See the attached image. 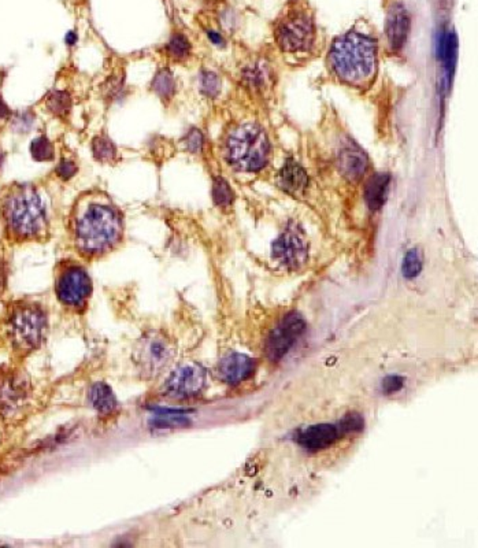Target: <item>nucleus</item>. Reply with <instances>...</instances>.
<instances>
[{
	"label": "nucleus",
	"instance_id": "1",
	"mask_svg": "<svg viewBox=\"0 0 478 548\" xmlns=\"http://www.w3.org/2000/svg\"><path fill=\"white\" fill-rule=\"evenodd\" d=\"M47 335L49 316L39 303L13 301L0 317V342L17 358H25L42 349Z\"/></svg>",
	"mask_w": 478,
	"mask_h": 548
},
{
	"label": "nucleus",
	"instance_id": "2",
	"mask_svg": "<svg viewBox=\"0 0 478 548\" xmlns=\"http://www.w3.org/2000/svg\"><path fill=\"white\" fill-rule=\"evenodd\" d=\"M327 61L341 82L363 88L377 75V42L359 32H348L333 42Z\"/></svg>",
	"mask_w": 478,
	"mask_h": 548
},
{
	"label": "nucleus",
	"instance_id": "3",
	"mask_svg": "<svg viewBox=\"0 0 478 548\" xmlns=\"http://www.w3.org/2000/svg\"><path fill=\"white\" fill-rule=\"evenodd\" d=\"M0 214L10 237L34 240L47 229V211L39 192L27 184L13 185L0 203Z\"/></svg>",
	"mask_w": 478,
	"mask_h": 548
},
{
	"label": "nucleus",
	"instance_id": "4",
	"mask_svg": "<svg viewBox=\"0 0 478 548\" xmlns=\"http://www.w3.org/2000/svg\"><path fill=\"white\" fill-rule=\"evenodd\" d=\"M122 230V218L115 208L108 204H91L77 218V249L85 256H101L117 247Z\"/></svg>",
	"mask_w": 478,
	"mask_h": 548
},
{
	"label": "nucleus",
	"instance_id": "5",
	"mask_svg": "<svg viewBox=\"0 0 478 548\" xmlns=\"http://www.w3.org/2000/svg\"><path fill=\"white\" fill-rule=\"evenodd\" d=\"M36 388L30 375L20 366L0 368V423L23 424L36 407Z\"/></svg>",
	"mask_w": 478,
	"mask_h": 548
},
{
	"label": "nucleus",
	"instance_id": "6",
	"mask_svg": "<svg viewBox=\"0 0 478 548\" xmlns=\"http://www.w3.org/2000/svg\"><path fill=\"white\" fill-rule=\"evenodd\" d=\"M269 155L270 143L259 125H240L227 136L225 156L229 165L239 172L253 173L263 169Z\"/></svg>",
	"mask_w": 478,
	"mask_h": 548
},
{
	"label": "nucleus",
	"instance_id": "7",
	"mask_svg": "<svg viewBox=\"0 0 478 548\" xmlns=\"http://www.w3.org/2000/svg\"><path fill=\"white\" fill-rule=\"evenodd\" d=\"M175 349L170 340L161 332L143 333L132 349V362L143 380H153L170 365Z\"/></svg>",
	"mask_w": 478,
	"mask_h": 548
},
{
	"label": "nucleus",
	"instance_id": "8",
	"mask_svg": "<svg viewBox=\"0 0 478 548\" xmlns=\"http://www.w3.org/2000/svg\"><path fill=\"white\" fill-rule=\"evenodd\" d=\"M278 47L288 54L311 50L315 42V25L313 15L306 7L294 6L278 20L276 25Z\"/></svg>",
	"mask_w": 478,
	"mask_h": 548
},
{
	"label": "nucleus",
	"instance_id": "9",
	"mask_svg": "<svg viewBox=\"0 0 478 548\" xmlns=\"http://www.w3.org/2000/svg\"><path fill=\"white\" fill-rule=\"evenodd\" d=\"M55 295L62 307L84 313L92 297V280L80 265H63L56 274Z\"/></svg>",
	"mask_w": 478,
	"mask_h": 548
},
{
	"label": "nucleus",
	"instance_id": "10",
	"mask_svg": "<svg viewBox=\"0 0 478 548\" xmlns=\"http://www.w3.org/2000/svg\"><path fill=\"white\" fill-rule=\"evenodd\" d=\"M207 381L206 370L198 363H185L176 368L165 381L163 394L169 398H195L203 392Z\"/></svg>",
	"mask_w": 478,
	"mask_h": 548
},
{
	"label": "nucleus",
	"instance_id": "11",
	"mask_svg": "<svg viewBox=\"0 0 478 548\" xmlns=\"http://www.w3.org/2000/svg\"><path fill=\"white\" fill-rule=\"evenodd\" d=\"M273 258L282 266L296 269L308 258V244L302 228L295 223L288 224L273 243Z\"/></svg>",
	"mask_w": 478,
	"mask_h": 548
},
{
	"label": "nucleus",
	"instance_id": "12",
	"mask_svg": "<svg viewBox=\"0 0 478 548\" xmlns=\"http://www.w3.org/2000/svg\"><path fill=\"white\" fill-rule=\"evenodd\" d=\"M306 330V323L298 313L288 314L273 329L266 342V354L270 361L277 362L294 347Z\"/></svg>",
	"mask_w": 478,
	"mask_h": 548
},
{
	"label": "nucleus",
	"instance_id": "13",
	"mask_svg": "<svg viewBox=\"0 0 478 548\" xmlns=\"http://www.w3.org/2000/svg\"><path fill=\"white\" fill-rule=\"evenodd\" d=\"M255 368L256 362L251 356L240 352H229L218 362L217 374L222 382L237 385L247 381L255 373Z\"/></svg>",
	"mask_w": 478,
	"mask_h": 548
},
{
	"label": "nucleus",
	"instance_id": "14",
	"mask_svg": "<svg viewBox=\"0 0 478 548\" xmlns=\"http://www.w3.org/2000/svg\"><path fill=\"white\" fill-rule=\"evenodd\" d=\"M385 32L391 50H401L407 42L410 32V14L402 3H395L389 7Z\"/></svg>",
	"mask_w": 478,
	"mask_h": 548
},
{
	"label": "nucleus",
	"instance_id": "15",
	"mask_svg": "<svg viewBox=\"0 0 478 548\" xmlns=\"http://www.w3.org/2000/svg\"><path fill=\"white\" fill-rule=\"evenodd\" d=\"M340 436V429L334 425L318 424L304 428L296 436V442L303 449L320 451L333 446Z\"/></svg>",
	"mask_w": 478,
	"mask_h": 548
},
{
	"label": "nucleus",
	"instance_id": "16",
	"mask_svg": "<svg viewBox=\"0 0 478 548\" xmlns=\"http://www.w3.org/2000/svg\"><path fill=\"white\" fill-rule=\"evenodd\" d=\"M88 403L101 418H113L120 411V401L106 382H94L88 390Z\"/></svg>",
	"mask_w": 478,
	"mask_h": 548
},
{
	"label": "nucleus",
	"instance_id": "17",
	"mask_svg": "<svg viewBox=\"0 0 478 548\" xmlns=\"http://www.w3.org/2000/svg\"><path fill=\"white\" fill-rule=\"evenodd\" d=\"M277 182L279 188L294 197L303 195L308 187V175L302 165L295 159H287L281 170L278 172Z\"/></svg>",
	"mask_w": 478,
	"mask_h": 548
},
{
	"label": "nucleus",
	"instance_id": "18",
	"mask_svg": "<svg viewBox=\"0 0 478 548\" xmlns=\"http://www.w3.org/2000/svg\"><path fill=\"white\" fill-rule=\"evenodd\" d=\"M340 169L343 175L350 180L360 178L367 169V158L366 155L353 146H347L346 149L340 151L339 156Z\"/></svg>",
	"mask_w": 478,
	"mask_h": 548
},
{
	"label": "nucleus",
	"instance_id": "19",
	"mask_svg": "<svg viewBox=\"0 0 478 548\" xmlns=\"http://www.w3.org/2000/svg\"><path fill=\"white\" fill-rule=\"evenodd\" d=\"M388 187H389V175L385 173H378L370 178L365 192V199L370 210L376 211L384 206L386 200Z\"/></svg>",
	"mask_w": 478,
	"mask_h": 548
},
{
	"label": "nucleus",
	"instance_id": "20",
	"mask_svg": "<svg viewBox=\"0 0 478 548\" xmlns=\"http://www.w3.org/2000/svg\"><path fill=\"white\" fill-rule=\"evenodd\" d=\"M243 78L246 85H249L252 91L260 92L272 84V70L266 63H262V61H259L244 69Z\"/></svg>",
	"mask_w": 478,
	"mask_h": 548
},
{
	"label": "nucleus",
	"instance_id": "21",
	"mask_svg": "<svg viewBox=\"0 0 478 548\" xmlns=\"http://www.w3.org/2000/svg\"><path fill=\"white\" fill-rule=\"evenodd\" d=\"M151 89L162 100H169L173 98L176 92V81L175 75L169 69L159 70L151 82Z\"/></svg>",
	"mask_w": 478,
	"mask_h": 548
},
{
	"label": "nucleus",
	"instance_id": "22",
	"mask_svg": "<svg viewBox=\"0 0 478 548\" xmlns=\"http://www.w3.org/2000/svg\"><path fill=\"white\" fill-rule=\"evenodd\" d=\"M72 96L66 91H52L46 99L47 110L58 118H65L72 110Z\"/></svg>",
	"mask_w": 478,
	"mask_h": 548
},
{
	"label": "nucleus",
	"instance_id": "23",
	"mask_svg": "<svg viewBox=\"0 0 478 548\" xmlns=\"http://www.w3.org/2000/svg\"><path fill=\"white\" fill-rule=\"evenodd\" d=\"M92 154L98 162L111 163L117 159V147L106 133H101L92 140Z\"/></svg>",
	"mask_w": 478,
	"mask_h": 548
},
{
	"label": "nucleus",
	"instance_id": "24",
	"mask_svg": "<svg viewBox=\"0 0 478 548\" xmlns=\"http://www.w3.org/2000/svg\"><path fill=\"white\" fill-rule=\"evenodd\" d=\"M30 155L36 162H50L55 158V149L46 135H40L30 143Z\"/></svg>",
	"mask_w": 478,
	"mask_h": 548
},
{
	"label": "nucleus",
	"instance_id": "25",
	"mask_svg": "<svg viewBox=\"0 0 478 548\" xmlns=\"http://www.w3.org/2000/svg\"><path fill=\"white\" fill-rule=\"evenodd\" d=\"M213 200L220 208H229L234 201V192L225 178L217 177L213 182Z\"/></svg>",
	"mask_w": 478,
	"mask_h": 548
},
{
	"label": "nucleus",
	"instance_id": "26",
	"mask_svg": "<svg viewBox=\"0 0 478 548\" xmlns=\"http://www.w3.org/2000/svg\"><path fill=\"white\" fill-rule=\"evenodd\" d=\"M192 50V46L187 36L182 33H175L172 35L169 43L166 44V54L175 59V61H184L189 56Z\"/></svg>",
	"mask_w": 478,
	"mask_h": 548
},
{
	"label": "nucleus",
	"instance_id": "27",
	"mask_svg": "<svg viewBox=\"0 0 478 548\" xmlns=\"http://www.w3.org/2000/svg\"><path fill=\"white\" fill-rule=\"evenodd\" d=\"M151 425L156 429H170V428H182L189 425V420L181 414L180 411H163L161 410L159 414L151 421Z\"/></svg>",
	"mask_w": 478,
	"mask_h": 548
},
{
	"label": "nucleus",
	"instance_id": "28",
	"mask_svg": "<svg viewBox=\"0 0 478 548\" xmlns=\"http://www.w3.org/2000/svg\"><path fill=\"white\" fill-rule=\"evenodd\" d=\"M403 274L407 278H414L422 270V255L418 249H410L403 261Z\"/></svg>",
	"mask_w": 478,
	"mask_h": 548
},
{
	"label": "nucleus",
	"instance_id": "29",
	"mask_svg": "<svg viewBox=\"0 0 478 548\" xmlns=\"http://www.w3.org/2000/svg\"><path fill=\"white\" fill-rule=\"evenodd\" d=\"M221 78L214 72H203L201 75V91L207 98H217L221 92Z\"/></svg>",
	"mask_w": 478,
	"mask_h": 548
},
{
	"label": "nucleus",
	"instance_id": "30",
	"mask_svg": "<svg viewBox=\"0 0 478 548\" xmlns=\"http://www.w3.org/2000/svg\"><path fill=\"white\" fill-rule=\"evenodd\" d=\"M122 87H124V80L120 78L118 75L108 78L103 85L104 98L108 100L115 99L118 96V94H121Z\"/></svg>",
	"mask_w": 478,
	"mask_h": 548
},
{
	"label": "nucleus",
	"instance_id": "31",
	"mask_svg": "<svg viewBox=\"0 0 478 548\" xmlns=\"http://www.w3.org/2000/svg\"><path fill=\"white\" fill-rule=\"evenodd\" d=\"M363 418L359 416V414H348L341 421H340V430L344 432V433H353V432H359L363 429Z\"/></svg>",
	"mask_w": 478,
	"mask_h": 548
},
{
	"label": "nucleus",
	"instance_id": "32",
	"mask_svg": "<svg viewBox=\"0 0 478 548\" xmlns=\"http://www.w3.org/2000/svg\"><path fill=\"white\" fill-rule=\"evenodd\" d=\"M33 123H34L33 114H30L29 111H24L13 118V127H14V130H17L20 133H25V132L30 130Z\"/></svg>",
	"mask_w": 478,
	"mask_h": 548
},
{
	"label": "nucleus",
	"instance_id": "33",
	"mask_svg": "<svg viewBox=\"0 0 478 548\" xmlns=\"http://www.w3.org/2000/svg\"><path fill=\"white\" fill-rule=\"evenodd\" d=\"M55 172H56V175H58V177H59L61 180L68 181V180H70L72 177L76 175L77 165L72 159H62V161L59 162V165L56 166Z\"/></svg>",
	"mask_w": 478,
	"mask_h": 548
},
{
	"label": "nucleus",
	"instance_id": "34",
	"mask_svg": "<svg viewBox=\"0 0 478 548\" xmlns=\"http://www.w3.org/2000/svg\"><path fill=\"white\" fill-rule=\"evenodd\" d=\"M185 147L191 152H201L203 149V135L198 129H192L185 137Z\"/></svg>",
	"mask_w": 478,
	"mask_h": 548
},
{
	"label": "nucleus",
	"instance_id": "35",
	"mask_svg": "<svg viewBox=\"0 0 478 548\" xmlns=\"http://www.w3.org/2000/svg\"><path fill=\"white\" fill-rule=\"evenodd\" d=\"M403 387V378L399 375H389L388 378H385L384 384H382V388H384V392L386 394H394V392H398Z\"/></svg>",
	"mask_w": 478,
	"mask_h": 548
},
{
	"label": "nucleus",
	"instance_id": "36",
	"mask_svg": "<svg viewBox=\"0 0 478 548\" xmlns=\"http://www.w3.org/2000/svg\"><path fill=\"white\" fill-rule=\"evenodd\" d=\"M11 108L7 106V103L3 100V98L0 96V121L3 120H7L11 117Z\"/></svg>",
	"mask_w": 478,
	"mask_h": 548
},
{
	"label": "nucleus",
	"instance_id": "37",
	"mask_svg": "<svg viewBox=\"0 0 478 548\" xmlns=\"http://www.w3.org/2000/svg\"><path fill=\"white\" fill-rule=\"evenodd\" d=\"M208 37H210V40L215 44V46H218V47H224L225 46V40H224V37L220 35V33H217V32H208Z\"/></svg>",
	"mask_w": 478,
	"mask_h": 548
},
{
	"label": "nucleus",
	"instance_id": "38",
	"mask_svg": "<svg viewBox=\"0 0 478 548\" xmlns=\"http://www.w3.org/2000/svg\"><path fill=\"white\" fill-rule=\"evenodd\" d=\"M77 43V35L75 33V32H70V33H68V36H66V44L68 46H75Z\"/></svg>",
	"mask_w": 478,
	"mask_h": 548
},
{
	"label": "nucleus",
	"instance_id": "39",
	"mask_svg": "<svg viewBox=\"0 0 478 548\" xmlns=\"http://www.w3.org/2000/svg\"><path fill=\"white\" fill-rule=\"evenodd\" d=\"M4 280H6V274H4V270H3V266L0 265V288L4 284Z\"/></svg>",
	"mask_w": 478,
	"mask_h": 548
}]
</instances>
